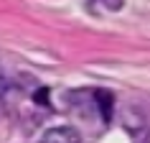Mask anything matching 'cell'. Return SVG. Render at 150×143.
I'll use <instances>...</instances> for the list:
<instances>
[{
  "label": "cell",
  "instance_id": "cell-2",
  "mask_svg": "<svg viewBox=\"0 0 150 143\" xmlns=\"http://www.w3.org/2000/svg\"><path fill=\"white\" fill-rule=\"evenodd\" d=\"M94 97L99 100L97 107L102 110V120H110V118H112V95H110V92H104V89H99Z\"/></svg>",
  "mask_w": 150,
  "mask_h": 143
},
{
  "label": "cell",
  "instance_id": "cell-1",
  "mask_svg": "<svg viewBox=\"0 0 150 143\" xmlns=\"http://www.w3.org/2000/svg\"><path fill=\"white\" fill-rule=\"evenodd\" d=\"M41 143H81V135L71 125H56L41 135Z\"/></svg>",
  "mask_w": 150,
  "mask_h": 143
},
{
  "label": "cell",
  "instance_id": "cell-3",
  "mask_svg": "<svg viewBox=\"0 0 150 143\" xmlns=\"http://www.w3.org/2000/svg\"><path fill=\"white\" fill-rule=\"evenodd\" d=\"M104 5L112 8V10H117V8H122V0H104Z\"/></svg>",
  "mask_w": 150,
  "mask_h": 143
}]
</instances>
